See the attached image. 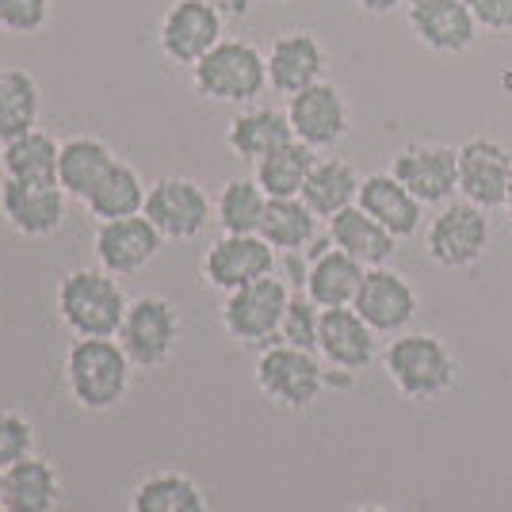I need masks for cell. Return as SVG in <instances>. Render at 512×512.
I'll list each match as a JSON object with an SVG mask.
<instances>
[{"instance_id":"cell-1","label":"cell","mask_w":512,"mask_h":512,"mask_svg":"<svg viewBox=\"0 0 512 512\" xmlns=\"http://www.w3.org/2000/svg\"><path fill=\"white\" fill-rule=\"evenodd\" d=\"M62 371L73 406L85 413H111L134 379V363L119 337H73Z\"/></svg>"},{"instance_id":"cell-2","label":"cell","mask_w":512,"mask_h":512,"mask_svg":"<svg viewBox=\"0 0 512 512\" xmlns=\"http://www.w3.org/2000/svg\"><path fill=\"white\" fill-rule=\"evenodd\" d=\"M383 371L406 402H436L459 379V360L436 333H398L383 348Z\"/></svg>"},{"instance_id":"cell-3","label":"cell","mask_w":512,"mask_h":512,"mask_svg":"<svg viewBox=\"0 0 512 512\" xmlns=\"http://www.w3.org/2000/svg\"><path fill=\"white\" fill-rule=\"evenodd\" d=\"M54 306L73 337H119L130 299L119 276L104 268H73L58 283Z\"/></svg>"},{"instance_id":"cell-4","label":"cell","mask_w":512,"mask_h":512,"mask_svg":"<svg viewBox=\"0 0 512 512\" xmlns=\"http://www.w3.org/2000/svg\"><path fill=\"white\" fill-rule=\"evenodd\" d=\"M253 383L272 406L302 413V409L314 406L321 398V390L329 386V371H325L318 352L276 341L268 348H260L253 367Z\"/></svg>"},{"instance_id":"cell-5","label":"cell","mask_w":512,"mask_h":512,"mask_svg":"<svg viewBox=\"0 0 512 512\" xmlns=\"http://www.w3.org/2000/svg\"><path fill=\"white\" fill-rule=\"evenodd\" d=\"M192 85L211 104L249 107L268 88V62L245 39H222L211 54L192 69Z\"/></svg>"},{"instance_id":"cell-6","label":"cell","mask_w":512,"mask_h":512,"mask_svg":"<svg viewBox=\"0 0 512 512\" xmlns=\"http://www.w3.org/2000/svg\"><path fill=\"white\" fill-rule=\"evenodd\" d=\"M493 241L490 211L474 207L467 199H451L444 203L436 218L425 226V249L428 260L448 268V272H463L474 268Z\"/></svg>"},{"instance_id":"cell-7","label":"cell","mask_w":512,"mask_h":512,"mask_svg":"<svg viewBox=\"0 0 512 512\" xmlns=\"http://www.w3.org/2000/svg\"><path fill=\"white\" fill-rule=\"evenodd\" d=\"M180 341H184V318H180L176 302L161 299V295L130 299V310L119 329V344L138 371L165 367L176 356Z\"/></svg>"},{"instance_id":"cell-8","label":"cell","mask_w":512,"mask_h":512,"mask_svg":"<svg viewBox=\"0 0 512 512\" xmlns=\"http://www.w3.org/2000/svg\"><path fill=\"white\" fill-rule=\"evenodd\" d=\"M291 295L295 291L279 276H264L241 291H230L222 299V329L245 348H268L279 341V325Z\"/></svg>"},{"instance_id":"cell-9","label":"cell","mask_w":512,"mask_h":512,"mask_svg":"<svg viewBox=\"0 0 512 512\" xmlns=\"http://www.w3.org/2000/svg\"><path fill=\"white\" fill-rule=\"evenodd\" d=\"M276 260L279 253L260 234H222L203 253L199 272H203V283L211 291L230 295V291H241L256 279L276 276Z\"/></svg>"},{"instance_id":"cell-10","label":"cell","mask_w":512,"mask_h":512,"mask_svg":"<svg viewBox=\"0 0 512 512\" xmlns=\"http://www.w3.org/2000/svg\"><path fill=\"white\" fill-rule=\"evenodd\" d=\"M226 39V20L203 0H172L169 12L157 27V46L161 54L176 65H195L211 54L214 46Z\"/></svg>"},{"instance_id":"cell-11","label":"cell","mask_w":512,"mask_h":512,"mask_svg":"<svg viewBox=\"0 0 512 512\" xmlns=\"http://www.w3.org/2000/svg\"><path fill=\"white\" fill-rule=\"evenodd\" d=\"M142 214L157 226V234L165 241H192L214 218V203L211 195L203 192V184H195L188 176H165V180L150 184Z\"/></svg>"},{"instance_id":"cell-12","label":"cell","mask_w":512,"mask_h":512,"mask_svg":"<svg viewBox=\"0 0 512 512\" xmlns=\"http://www.w3.org/2000/svg\"><path fill=\"white\" fill-rule=\"evenodd\" d=\"M352 310L379 337H398V333H406L409 325H413L417 310H421V299H417V287L402 272L379 264V268H367Z\"/></svg>"},{"instance_id":"cell-13","label":"cell","mask_w":512,"mask_h":512,"mask_svg":"<svg viewBox=\"0 0 512 512\" xmlns=\"http://www.w3.org/2000/svg\"><path fill=\"white\" fill-rule=\"evenodd\" d=\"M161 249H165V237L157 234V226L146 214L96 222V234H92L96 268H104L111 276H134V272L150 268Z\"/></svg>"},{"instance_id":"cell-14","label":"cell","mask_w":512,"mask_h":512,"mask_svg":"<svg viewBox=\"0 0 512 512\" xmlns=\"http://www.w3.org/2000/svg\"><path fill=\"white\" fill-rule=\"evenodd\" d=\"M287 119L295 138L306 142L310 150H333L348 138L352 127V111L337 85L318 81V85L302 88L299 96H287Z\"/></svg>"},{"instance_id":"cell-15","label":"cell","mask_w":512,"mask_h":512,"mask_svg":"<svg viewBox=\"0 0 512 512\" xmlns=\"http://www.w3.org/2000/svg\"><path fill=\"white\" fill-rule=\"evenodd\" d=\"M390 172L406 184L421 203H451L459 195V150L440 142H409L390 157Z\"/></svg>"},{"instance_id":"cell-16","label":"cell","mask_w":512,"mask_h":512,"mask_svg":"<svg viewBox=\"0 0 512 512\" xmlns=\"http://www.w3.org/2000/svg\"><path fill=\"white\" fill-rule=\"evenodd\" d=\"M318 356L329 371H341L348 379H356L379 360V333L352 310H321V333H318Z\"/></svg>"},{"instance_id":"cell-17","label":"cell","mask_w":512,"mask_h":512,"mask_svg":"<svg viewBox=\"0 0 512 512\" xmlns=\"http://www.w3.org/2000/svg\"><path fill=\"white\" fill-rule=\"evenodd\" d=\"M512 188V153L493 138H470L459 146V195L482 207L497 211L505 207Z\"/></svg>"},{"instance_id":"cell-18","label":"cell","mask_w":512,"mask_h":512,"mask_svg":"<svg viewBox=\"0 0 512 512\" xmlns=\"http://www.w3.org/2000/svg\"><path fill=\"white\" fill-rule=\"evenodd\" d=\"M409 31L432 54H463L478 39V20L467 0H409Z\"/></svg>"},{"instance_id":"cell-19","label":"cell","mask_w":512,"mask_h":512,"mask_svg":"<svg viewBox=\"0 0 512 512\" xmlns=\"http://www.w3.org/2000/svg\"><path fill=\"white\" fill-rule=\"evenodd\" d=\"M268 88L279 96H299L302 88L325 81V69H329V54L318 43V35L310 31H283L272 39L268 54Z\"/></svg>"},{"instance_id":"cell-20","label":"cell","mask_w":512,"mask_h":512,"mask_svg":"<svg viewBox=\"0 0 512 512\" xmlns=\"http://www.w3.org/2000/svg\"><path fill=\"white\" fill-rule=\"evenodd\" d=\"M69 195L58 184H23L4 180L0 184V218L20 237H50L62 230Z\"/></svg>"},{"instance_id":"cell-21","label":"cell","mask_w":512,"mask_h":512,"mask_svg":"<svg viewBox=\"0 0 512 512\" xmlns=\"http://www.w3.org/2000/svg\"><path fill=\"white\" fill-rule=\"evenodd\" d=\"M360 203L363 211L371 214L383 230L406 241V237H417V230L425 226V203L409 192L406 184L394 176V172H371L363 176L360 184Z\"/></svg>"},{"instance_id":"cell-22","label":"cell","mask_w":512,"mask_h":512,"mask_svg":"<svg viewBox=\"0 0 512 512\" xmlns=\"http://www.w3.org/2000/svg\"><path fill=\"white\" fill-rule=\"evenodd\" d=\"M291 138H295V130H291L287 111L264 107V104L241 107L234 119H230V127H226V146H230L237 161H245V165L264 161L268 153H276L279 146H287Z\"/></svg>"},{"instance_id":"cell-23","label":"cell","mask_w":512,"mask_h":512,"mask_svg":"<svg viewBox=\"0 0 512 512\" xmlns=\"http://www.w3.org/2000/svg\"><path fill=\"white\" fill-rule=\"evenodd\" d=\"M115 161L119 157H115V150L107 146L104 138H96V134H73V138H65L62 153H58V188L69 199L85 203Z\"/></svg>"},{"instance_id":"cell-24","label":"cell","mask_w":512,"mask_h":512,"mask_svg":"<svg viewBox=\"0 0 512 512\" xmlns=\"http://www.w3.org/2000/svg\"><path fill=\"white\" fill-rule=\"evenodd\" d=\"M62 474L46 455H27L4 470V509L8 512H58Z\"/></svg>"},{"instance_id":"cell-25","label":"cell","mask_w":512,"mask_h":512,"mask_svg":"<svg viewBox=\"0 0 512 512\" xmlns=\"http://www.w3.org/2000/svg\"><path fill=\"white\" fill-rule=\"evenodd\" d=\"M325 234L333 241V249L348 253L352 260H360L363 268L386 264V260L394 256V245H398V237L390 234V230H383L371 214L363 211L360 203L341 214H333V218L325 222Z\"/></svg>"},{"instance_id":"cell-26","label":"cell","mask_w":512,"mask_h":512,"mask_svg":"<svg viewBox=\"0 0 512 512\" xmlns=\"http://www.w3.org/2000/svg\"><path fill=\"white\" fill-rule=\"evenodd\" d=\"M360 184H363V176L356 172V165H348L341 157H318V165L310 169V180H306V188H302L299 199L318 214V218L329 222L333 214L356 207Z\"/></svg>"},{"instance_id":"cell-27","label":"cell","mask_w":512,"mask_h":512,"mask_svg":"<svg viewBox=\"0 0 512 512\" xmlns=\"http://www.w3.org/2000/svg\"><path fill=\"white\" fill-rule=\"evenodd\" d=\"M130 512H207V493L184 470H150L130 493Z\"/></svg>"},{"instance_id":"cell-28","label":"cell","mask_w":512,"mask_h":512,"mask_svg":"<svg viewBox=\"0 0 512 512\" xmlns=\"http://www.w3.org/2000/svg\"><path fill=\"white\" fill-rule=\"evenodd\" d=\"M58 153L62 142L46 130H27L20 138L0 146V169L4 180H23V184H58Z\"/></svg>"},{"instance_id":"cell-29","label":"cell","mask_w":512,"mask_h":512,"mask_svg":"<svg viewBox=\"0 0 512 512\" xmlns=\"http://www.w3.org/2000/svg\"><path fill=\"white\" fill-rule=\"evenodd\" d=\"M367 276L360 260H352L341 249H325L321 256L310 260V276H306V295L318 302L321 310H337V306H352L360 295V283Z\"/></svg>"},{"instance_id":"cell-30","label":"cell","mask_w":512,"mask_h":512,"mask_svg":"<svg viewBox=\"0 0 512 512\" xmlns=\"http://www.w3.org/2000/svg\"><path fill=\"white\" fill-rule=\"evenodd\" d=\"M43 119V85L27 69L0 73V146L20 138L27 130H39Z\"/></svg>"},{"instance_id":"cell-31","label":"cell","mask_w":512,"mask_h":512,"mask_svg":"<svg viewBox=\"0 0 512 512\" xmlns=\"http://www.w3.org/2000/svg\"><path fill=\"white\" fill-rule=\"evenodd\" d=\"M146 195H150V184L142 180V172L127 161H115L104 180L96 184V192L85 199V211L96 222H115V218L146 211Z\"/></svg>"},{"instance_id":"cell-32","label":"cell","mask_w":512,"mask_h":512,"mask_svg":"<svg viewBox=\"0 0 512 512\" xmlns=\"http://www.w3.org/2000/svg\"><path fill=\"white\" fill-rule=\"evenodd\" d=\"M314 165H318V150H310L306 142L291 138L287 146H279L276 153H268L264 161H256L253 176L268 199H299Z\"/></svg>"},{"instance_id":"cell-33","label":"cell","mask_w":512,"mask_h":512,"mask_svg":"<svg viewBox=\"0 0 512 512\" xmlns=\"http://www.w3.org/2000/svg\"><path fill=\"white\" fill-rule=\"evenodd\" d=\"M321 218L302 199H268V211L260 222V237L276 253H306L318 241Z\"/></svg>"},{"instance_id":"cell-34","label":"cell","mask_w":512,"mask_h":512,"mask_svg":"<svg viewBox=\"0 0 512 512\" xmlns=\"http://www.w3.org/2000/svg\"><path fill=\"white\" fill-rule=\"evenodd\" d=\"M264 211H268V195L256 184V176L226 180L214 199V218H218L222 234H260Z\"/></svg>"},{"instance_id":"cell-35","label":"cell","mask_w":512,"mask_h":512,"mask_svg":"<svg viewBox=\"0 0 512 512\" xmlns=\"http://www.w3.org/2000/svg\"><path fill=\"white\" fill-rule=\"evenodd\" d=\"M318 333H321V306L306 291H295L287 302V314L279 325V341L306 348V352H318Z\"/></svg>"},{"instance_id":"cell-36","label":"cell","mask_w":512,"mask_h":512,"mask_svg":"<svg viewBox=\"0 0 512 512\" xmlns=\"http://www.w3.org/2000/svg\"><path fill=\"white\" fill-rule=\"evenodd\" d=\"M27 455H35V425L16 409H0V470L16 467Z\"/></svg>"},{"instance_id":"cell-37","label":"cell","mask_w":512,"mask_h":512,"mask_svg":"<svg viewBox=\"0 0 512 512\" xmlns=\"http://www.w3.org/2000/svg\"><path fill=\"white\" fill-rule=\"evenodd\" d=\"M54 16V0H0V27L12 35H39Z\"/></svg>"},{"instance_id":"cell-38","label":"cell","mask_w":512,"mask_h":512,"mask_svg":"<svg viewBox=\"0 0 512 512\" xmlns=\"http://www.w3.org/2000/svg\"><path fill=\"white\" fill-rule=\"evenodd\" d=\"M482 31H512V0H467Z\"/></svg>"},{"instance_id":"cell-39","label":"cell","mask_w":512,"mask_h":512,"mask_svg":"<svg viewBox=\"0 0 512 512\" xmlns=\"http://www.w3.org/2000/svg\"><path fill=\"white\" fill-rule=\"evenodd\" d=\"M203 4H211L214 12H218L222 20L230 23V20H245V16L253 12L256 0H203Z\"/></svg>"},{"instance_id":"cell-40","label":"cell","mask_w":512,"mask_h":512,"mask_svg":"<svg viewBox=\"0 0 512 512\" xmlns=\"http://www.w3.org/2000/svg\"><path fill=\"white\" fill-rule=\"evenodd\" d=\"M360 12L367 16H390V12H398V8H409V0H352Z\"/></svg>"},{"instance_id":"cell-41","label":"cell","mask_w":512,"mask_h":512,"mask_svg":"<svg viewBox=\"0 0 512 512\" xmlns=\"http://www.w3.org/2000/svg\"><path fill=\"white\" fill-rule=\"evenodd\" d=\"M352 512H394V509H386V505H356Z\"/></svg>"},{"instance_id":"cell-42","label":"cell","mask_w":512,"mask_h":512,"mask_svg":"<svg viewBox=\"0 0 512 512\" xmlns=\"http://www.w3.org/2000/svg\"><path fill=\"white\" fill-rule=\"evenodd\" d=\"M501 211L509 214V222H512V188H509V195H505V207H501Z\"/></svg>"},{"instance_id":"cell-43","label":"cell","mask_w":512,"mask_h":512,"mask_svg":"<svg viewBox=\"0 0 512 512\" xmlns=\"http://www.w3.org/2000/svg\"><path fill=\"white\" fill-rule=\"evenodd\" d=\"M0 505H4V470H0Z\"/></svg>"},{"instance_id":"cell-44","label":"cell","mask_w":512,"mask_h":512,"mask_svg":"<svg viewBox=\"0 0 512 512\" xmlns=\"http://www.w3.org/2000/svg\"><path fill=\"white\" fill-rule=\"evenodd\" d=\"M272 4H291V0H272Z\"/></svg>"},{"instance_id":"cell-45","label":"cell","mask_w":512,"mask_h":512,"mask_svg":"<svg viewBox=\"0 0 512 512\" xmlns=\"http://www.w3.org/2000/svg\"><path fill=\"white\" fill-rule=\"evenodd\" d=\"M0 512H8V509H4V505H0Z\"/></svg>"},{"instance_id":"cell-46","label":"cell","mask_w":512,"mask_h":512,"mask_svg":"<svg viewBox=\"0 0 512 512\" xmlns=\"http://www.w3.org/2000/svg\"><path fill=\"white\" fill-rule=\"evenodd\" d=\"M0 73H4V65H0Z\"/></svg>"}]
</instances>
